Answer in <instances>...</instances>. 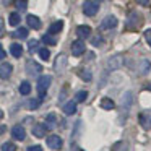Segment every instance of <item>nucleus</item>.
<instances>
[{"label": "nucleus", "mask_w": 151, "mask_h": 151, "mask_svg": "<svg viewBox=\"0 0 151 151\" xmlns=\"http://www.w3.org/2000/svg\"><path fill=\"white\" fill-rule=\"evenodd\" d=\"M50 81H52V78H50L49 75H42L39 80H37V93H39L41 98H44L47 93V88H49Z\"/></svg>", "instance_id": "obj_1"}, {"label": "nucleus", "mask_w": 151, "mask_h": 151, "mask_svg": "<svg viewBox=\"0 0 151 151\" xmlns=\"http://www.w3.org/2000/svg\"><path fill=\"white\" fill-rule=\"evenodd\" d=\"M99 10V2H93V0H88L83 4V13L86 17H94Z\"/></svg>", "instance_id": "obj_2"}, {"label": "nucleus", "mask_w": 151, "mask_h": 151, "mask_svg": "<svg viewBox=\"0 0 151 151\" xmlns=\"http://www.w3.org/2000/svg\"><path fill=\"white\" fill-rule=\"evenodd\" d=\"M85 50H86V46H85V42H83L81 39L73 41V44H72V54H73V55L80 57V55L85 54Z\"/></svg>", "instance_id": "obj_3"}, {"label": "nucleus", "mask_w": 151, "mask_h": 151, "mask_svg": "<svg viewBox=\"0 0 151 151\" xmlns=\"http://www.w3.org/2000/svg\"><path fill=\"white\" fill-rule=\"evenodd\" d=\"M62 145H63V141L59 135H50V137H47V146L52 148V150H60Z\"/></svg>", "instance_id": "obj_4"}, {"label": "nucleus", "mask_w": 151, "mask_h": 151, "mask_svg": "<svg viewBox=\"0 0 151 151\" xmlns=\"http://www.w3.org/2000/svg\"><path fill=\"white\" fill-rule=\"evenodd\" d=\"M26 72L29 73L31 76H36V75H39V73L42 72V67H41L39 63H36L34 60H29V62L26 63Z\"/></svg>", "instance_id": "obj_5"}, {"label": "nucleus", "mask_w": 151, "mask_h": 151, "mask_svg": "<svg viewBox=\"0 0 151 151\" xmlns=\"http://www.w3.org/2000/svg\"><path fill=\"white\" fill-rule=\"evenodd\" d=\"M12 137L18 141H23L24 138H26V130H24L21 125H15V127L12 128Z\"/></svg>", "instance_id": "obj_6"}, {"label": "nucleus", "mask_w": 151, "mask_h": 151, "mask_svg": "<svg viewBox=\"0 0 151 151\" xmlns=\"http://www.w3.org/2000/svg\"><path fill=\"white\" fill-rule=\"evenodd\" d=\"M138 120H140L141 127H143L145 130L151 128V114L150 112H141V114L138 115Z\"/></svg>", "instance_id": "obj_7"}, {"label": "nucleus", "mask_w": 151, "mask_h": 151, "mask_svg": "<svg viewBox=\"0 0 151 151\" xmlns=\"http://www.w3.org/2000/svg\"><path fill=\"white\" fill-rule=\"evenodd\" d=\"M12 72H13V67H12L10 63H2V65H0V78L2 80H8L12 75Z\"/></svg>", "instance_id": "obj_8"}, {"label": "nucleus", "mask_w": 151, "mask_h": 151, "mask_svg": "<svg viewBox=\"0 0 151 151\" xmlns=\"http://www.w3.org/2000/svg\"><path fill=\"white\" fill-rule=\"evenodd\" d=\"M117 26V18L115 17H106L101 23V28L102 29H112V28Z\"/></svg>", "instance_id": "obj_9"}, {"label": "nucleus", "mask_w": 151, "mask_h": 151, "mask_svg": "<svg viewBox=\"0 0 151 151\" xmlns=\"http://www.w3.org/2000/svg\"><path fill=\"white\" fill-rule=\"evenodd\" d=\"M46 133H47V127H46V125L37 124V125H34V127H33V135H34V137L44 138V137H46Z\"/></svg>", "instance_id": "obj_10"}, {"label": "nucleus", "mask_w": 151, "mask_h": 151, "mask_svg": "<svg viewBox=\"0 0 151 151\" xmlns=\"http://www.w3.org/2000/svg\"><path fill=\"white\" fill-rule=\"evenodd\" d=\"M26 21H28V26L33 28V29H39L41 28V20L37 17H34V15H28Z\"/></svg>", "instance_id": "obj_11"}, {"label": "nucleus", "mask_w": 151, "mask_h": 151, "mask_svg": "<svg viewBox=\"0 0 151 151\" xmlns=\"http://www.w3.org/2000/svg\"><path fill=\"white\" fill-rule=\"evenodd\" d=\"M67 65V57L65 55H59L55 60V65H54V68H55V72H62L63 68H65Z\"/></svg>", "instance_id": "obj_12"}, {"label": "nucleus", "mask_w": 151, "mask_h": 151, "mask_svg": "<svg viewBox=\"0 0 151 151\" xmlns=\"http://www.w3.org/2000/svg\"><path fill=\"white\" fill-rule=\"evenodd\" d=\"M76 34H78L81 39L89 37V34H91V28H89V26H85V24H83V26H78V28H76Z\"/></svg>", "instance_id": "obj_13"}, {"label": "nucleus", "mask_w": 151, "mask_h": 151, "mask_svg": "<svg viewBox=\"0 0 151 151\" xmlns=\"http://www.w3.org/2000/svg\"><path fill=\"white\" fill-rule=\"evenodd\" d=\"M10 52H12V55H13V57H17V59H18V57L23 55V47H21L20 44L13 42V44L10 46Z\"/></svg>", "instance_id": "obj_14"}, {"label": "nucleus", "mask_w": 151, "mask_h": 151, "mask_svg": "<svg viewBox=\"0 0 151 151\" xmlns=\"http://www.w3.org/2000/svg\"><path fill=\"white\" fill-rule=\"evenodd\" d=\"M63 112H65L67 115H73L76 112V104L73 101H70V102H67L65 106H63Z\"/></svg>", "instance_id": "obj_15"}, {"label": "nucleus", "mask_w": 151, "mask_h": 151, "mask_svg": "<svg viewBox=\"0 0 151 151\" xmlns=\"http://www.w3.org/2000/svg\"><path fill=\"white\" fill-rule=\"evenodd\" d=\"M62 28H63V21H55V23L50 24L49 34H57V33H60V31H62Z\"/></svg>", "instance_id": "obj_16"}, {"label": "nucleus", "mask_w": 151, "mask_h": 151, "mask_svg": "<svg viewBox=\"0 0 151 151\" xmlns=\"http://www.w3.org/2000/svg\"><path fill=\"white\" fill-rule=\"evenodd\" d=\"M114 101L112 99H109V98H102L101 99V107L102 109H106V111H112L114 109Z\"/></svg>", "instance_id": "obj_17"}, {"label": "nucleus", "mask_w": 151, "mask_h": 151, "mask_svg": "<svg viewBox=\"0 0 151 151\" xmlns=\"http://www.w3.org/2000/svg\"><path fill=\"white\" fill-rule=\"evenodd\" d=\"M55 122H57V117H55L54 114H49V115H47V119H46V124H44V125H46L47 128H54V127H55Z\"/></svg>", "instance_id": "obj_18"}, {"label": "nucleus", "mask_w": 151, "mask_h": 151, "mask_svg": "<svg viewBox=\"0 0 151 151\" xmlns=\"http://www.w3.org/2000/svg\"><path fill=\"white\" fill-rule=\"evenodd\" d=\"M20 93H21L23 96H28V94H29V93H31V85H29V83H28V81H23V83H21V85H20Z\"/></svg>", "instance_id": "obj_19"}, {"label": "nucleus", "mask_w": 151, "mask_h": 151, "mask_svg": "<svg viewBox=\"0 0 151 151\" xmlns=\"http://www.w3.org/2000/svg\"><path fill=\"white\" fill-rule=\"evenodd\" d=\"M112 151H128V146L125 145V141H117L112 146Z\"/></svg>", "instance_id": "obj_20"}, {"label": "nucleus", "mask_w": 151, "mask_h": 151, "mask_svg": "<svg viewBox=\"0 0 151 151\" xmlns=\"http://www.w3.org/2000/svg\"><path fill=\"white\" fill-rule=\"evenodd\" d=\"M8 21H10L12 26H18L20 21H21V18H20V15H18V13H12L10 18H8Z\"/></svg>", "instance_id": "obj_21"}, {"label": "nucleus", "mask_w": 151, "mask_h": 151, "mask_svg": "<svg viewBox=\"0 0 151 151\" xmlns=\"http://www.w3.org/2000/svg\"><path fill=\"white\" fill-rule=\"evenodd\" d=\"M13 36H15V37H20V39H24V37L28 36V29H26V28H20V29L15 31Z\"/></svg>", "instance_id": "obj_22"}, {"label": "nucleus", "mask_w": 151, "mask_h": 151, "mask_svg": "<svg viewBox=\"0 0 151 151\" xmlns=\"http://www.w3.org/2000/svg\"><path fill=\"white\" fill-rule=\"evenodd\" d=\"M86 98H88V93H86V91H78V93L75 94L76 102H83V101H86Z\"/></svg>", "instance_id": "obj_23"}, {"label": "nucleus", "mask_w": 151, "mask_h": 151, "mask_svg": "<svg viewBox=\"0 0 151 151\" xmlns=\"http://www.w3.org/2000/svg\"><path fill=\"white\" fill-rule=\"evenodd\" d=\"M42 42L49 44V46H55V42H57V41L52 37V34H46V36H42Z\"/></svg>", "instance_id": "obj_24"}, {"label": "nucleus", "mask_w": 151, "mask_h": 151, "mask_svg": "<svg viewBox=\"0 0 151 151\" xmlns=\"http://www.w3.org/2000/svg\"><path fill=\"white\" fill-rule=\"evenodd\" d=\"M26 2L28 0H15V5H17V8L18 10H26Z\"/></svg>", "instance_id": "obj_25"}, {"label": "nucleus", "mask_w": 151, "mask_h": 151, "mask_svg": "<svg viewBox=\"0 0 151 151\" xmlns=\"http://www.w3.org/2000/svg\"><path fill=\"white\" fill-rule=\"evenodd\" d=\"M2 151H17V146L13 143H4L2 145Z\"/></svg>", "instance_id": "obj_26"}, {"label": "nucleus", "mask_w": 151, "mask_h": 151, "mask_svg": "<svg viewBox=\"0 0 151 151\" xmlns=\"http://www.w3.org/2000/svg\"><path fill=\"white\" fill-rule=\"evenodd\" d=\"M39 57H41L42 60H49V57H50V52H49L47 49H41V50H39Z\"/></svg>", "instance_id": "obj_27"}, {"label": "nucleus", "mask_w": 151, "mask_h": 151, "mask_svg": "<svg viewBox=\"0 0 151 151\" xmlns=\"http://www.w3.org/2000/svg\"><path fill=\"white\" fill-rule=\"evenodd\" d=\"M80 76H81L83 80H86V81H89V80L93 78V76H91V73H89L88 70H81V72H80Z\"/></svg>", "instance_id": "obj_28"}, {"label": "nucleus", "mask_w": 151, "mask_h": 151, "mask_svg": "<svg viewBox=\"0 0 151 151\" xmlns=\"http://www.w3.org/2000/svg\"><path fill=\"white\" fill-rule=\"evenodd\" d=\"M36 47H37V41H29V50L31 52H34V50H36Z\"/></svg>", "instance_id": "obj_29"}, {"label": "nucleus", "mask_w": 151, "mask_h": 151, "mask_svg": "<svg viewBox=\"0 0 151 151\" xmlns=\"http://www.w3.org/2000/svg\"><path fill=\"white\" fill-rule=\"evenodd\" d=\"M101 42H102V37L101 36H98V37H94V39H93V44H94V46H99Z\"/></svg>", "instance_id": "obj_30"}, {"label": "nucleus", "mask_w": 151, "mask_h": 151, "mask_svg": "<svg viewBox=\"0 0 151 151\" xmlns=\"http://www.w3.org/2000/svg\"><path fill=\"white\" fill-rule=\"evenodd\" d=\"M28 151H42V148H41L39 145H36V146H29V148H28Z\"/></svg>", "instance_id": "obj_31"}, {"label": "nucleus", "mask_w": 151, "mask_h": 151, "mask_svg": "<svg viewBox=\"0 0 151 151\" xmlns=\"http://www.w3.org/2000/svg\"><path fill=\"white\" fill-rule=\"evenodd\" d=\"M37 106H39V99H37V101H31V102H29V107H31V109H36Z\"/></svg>", "instance_id": "obj_32"}, {"label": "nucleus", "mask_w": 151, "mask_h": 151, "mask_svg": "<svg viewBox=\"0 0 151 151\" xmlns=\"http://www.w3.org/2000/svg\"><path fill=\"white\" fill-rule=\"evenodd\" d=\"M145 36H146V41H148V44L151 46V31H146V34H145Z\"/></svg>", "instance_id": "obj_33"}, {"label": "nucleus", "mask_w": 151, "mask_h": 151, "mask_svg": "<svg viewBox=\"0 0 151 151\" xmlns=\"http://www.w3.org/2000/svg\"><path fill=\"white\" fill-rule=\"evenodd\" d=\"M137 2L140 5H145V7H146V5H150V0H137Z\"/></svg>", "instance_id": "obj_34"}, {"label": "nucleus", "mask_w": 151, "mask_h": 151, "mask_svg": "<svg viewBox=\"0 0 151 151\" xmlns=\"http://www.w3.org/2000/svg\"><path fill=\"white\" fill-rule=\"evenodd\" d=\"M4 33H5V29H4V21L0 20V36H4Z\"/></svg>", "instance_id": "obj_35"}, {"label": "nucleus", "mask_w": 151, "mask_h": 151, "mask_svg": "<svg viewBox=\"0 0 151 151\" xmlns=\"http://www.w3.org/2000/svg\"><path fill=\"white\" fill-rule=\"evenodd\" d=\"M4 57H5V50L2 49V46H0V60L4 59Z\"/></svg>", "instance_id": "obj_36"}, {"label": "nucleus", "mask_w": 151, "mask_h": 151, "mask_svg": "<svg viewBox=\"0 0 151 151\" xmlns=\"http://www.w3.org/2000/svg\"><path fill=\"white\" fill-rule=\"evenodd\" d=\"M4 132H5V125H0V135L4 133Z\"/></svg>", "instance_id": "obj_37"}, {"label": "nucleus", "mask_w": 151, "mask_h": 151, "mask_svg": "<svg viewBox=\"0 0 151 151\" xmlns=\"http://www.w3.org/2000/svg\"><path fill=\"white\" fill-rule=\"evenodd\" d=\"M2 117H4V112H2V109H0V120H2Z\"/></svg>", "instance_id": "obj_38"}]
</instances>
